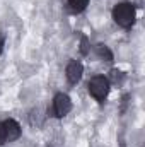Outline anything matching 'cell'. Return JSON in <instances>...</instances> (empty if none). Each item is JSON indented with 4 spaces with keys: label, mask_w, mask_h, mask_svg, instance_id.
I'll use <instances>...</instances> for the list:
<instances>
[{
    "label": "cell",
    "mask_w": 145,
    "mask_h": 147,
    "mask_svg": "<svg viewBox=\"0 0 145 147\" xmlns=\"http://www.w3.org/2000/svg\"><path fill=\"white\" fill-rule=\"evenodd\" d=\"M72 110V101H70V98L67 96V94H63V92H58L56 96H55V99H53V111H55V116H58V118H63V116H67L68 113Z\"/></svg>",
    "instance_id": "cell-3"
},
{
    "label": "cell",
    "mask_w": 145,
    "mask_h": 147,
    "mask_svg": "<svg viewBox=\"0 0 145 147\" xmlns=\"http://www.w3.org/2000/svg\"><path fill=\"white\" fill-rule=\"evenodd\" d=\"M43 118H44V116H41V110H39V108H36V110L31 111V116H29L31 125H36V127H39V125L43 123Z\"/></svg>",
    "instance_id": "cell-8"
},
{
    "label": "cell",
    "mask_w": 145,
    "mask_h": 147,
    "mask_svg": "<svg viewBox=\"0 0 145 147\" xmlns=\"http://www.w3.org/2000/svg\"><path fill=\"white\" fill-rule=\"evenodd\" d=\"M89 92H91V96H92L94 99H97V101L103 103L109 94V80L104 75H96V77H92L91 82H89Z\"/></svg>",
    "instance_id": "cell-2"
},
{
    "label": "cell",
    "mask_w": 145,
    "mask_h": 147,
    "mask_svg": "<svg viewBox=\"0 0 145 147\" xmlns=\"http://www.w3.org/2000/svg\"><path fill=\"white\" fill-rule=\"evenodd\" d=\"M113 19L121 28H132L135 22V7L128 2H121L113 9Z\"/></svg>",
    "instance_id": "cell-1"
},
{
    "label": "cell",
    "mask_w": 145,
    "mask_h": 147,
    "mask_svg": "<svg viewBox=\"0 0 145 147\" xmlns=\"http://www.w3.org/2000/svg\"><path fill=\"white\" fill-rule=\"evenodd\" d=\"M7 142V135H5V127L3 123H0V146Z\"/></svg>",
    "instance_id": "cell-10"
},
{
    "label": "cell",
    "mask_w": 145,
    "mask_h": 147,
    "mask_svg": "<svg viewBox=\"0 0 145 147\" xmlns=\"http://www.w3.org/2000/svg\"><path fill=\"white\" fill-rule=\"evenodd\" d=\"M96 51H97V55H99L101 58H104L106 62H111V60H113V53H111V50H109L106 45H97V46H96Z\"/></svg>",
    "instance_id": "cell-6"
},
{
    "label": "cell",
    "mask_w": 145,
    "mask_h": 147,
    "mask_svg": "<svg viewBox=\"0 0 145 147\" xmlns=\"http://www.w3.org/2000/svg\"><path fill=\"white\" fill-rule=\"evenodd\" d=\"M2 50H3V41L0 39V53H2Z\"/></svg>",
    "instance_id": "cell-11"
},
{
    "label": "cell",
    "mask_w": 145,
    "mask_h": 147,
    "mask_svg": "<svg viewBox=\"0 0 145 147\" xmlns=\"http://www.w3.org/2000/svg\"><path fill=\"white\" fill-rule=\"evenodd\" d=\"M68 3H70V7H72L73 12H82V10L87 7L89 0H68Z\"/></svg>",
    "instance_id": "cell-7"
},
{
    "label": "cell",
    "mask_w": 145,
    "mask_h": 147,
    "mask_svg": "<svg viewBox=\"0 0 145 147\" xmlns=\"http://www.w3.org/2000/svg\"><path fill=\"white\" fill-rule=\"evenodd\" d=\"M80 51H82V55H87L89 53V41H87L85 36L82 38V41H80Z\"/></svg>",
    "instance_id": "cell-9"
},
{
    "label": "cell",
    "mask_w": 145,
    "mask_h": 147,
    "mask_svg": "<svg viewBox=\"0 0 145 147\" xmlns=\"http://www.w3.org/2000/svg\"><path fill=\"white\" fill-rule=\"evenodd\" d=\"M3 127H5V135H7V140L9 142H14V140H17L19 137H21V125L15 121V120H12V118H9L7 121H3Z\"/></svg>",
    "instance_id": "cell-5"
},
{
    "label": "cell",
    "mask_w": 145,
    "mask_h": 147,
    "mask_svg": "<svg viewBox=\"0 0 145 147\" xmlns=\"http://www.w3.org/2000/svg\"><path fill=\"white\" fill-rule=\"evenodd\" d=\"M82 74H84V67H82L80 62L72 60V62L67 65V79H68L70 84H77V82L80 80Z\"/></svg>",
    "instance_id": "cell-4"
}]
</instances>
